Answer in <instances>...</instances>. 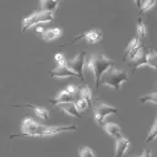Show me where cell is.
Masks as SVG:
<instances>
[{"instance_id": "1", "label": "cell", "mask_w": 157, "mask_h": 157, "mask_svg": "<svg viewBox=\"0 0 157 157\" xmlns=\"http://www.w3.org/2000/svg\"><path fill=\"white\" fill-rule=\"evenodd\" d=\"M112 66H114V61L112 59H109L108 56H105L104 54H99V53L91 54L85 60V69L93 72L97 88L99 86V80H101L102 75Z\"/></svg>"}, {"instance_id": "2", "label": "cell", "mask_w": 157, "mask_h": 157, "mask_svg": "<svg viewBox=\"0 0 157 157\" xmlns=\"http://www.w3.org/2000/svg\"><path fill=\"white\" fill-rule=\"evenodd\" d=\"M125 81H128V74L123 69L112 66L102 75L99 80V85L110 86L114 90H121V86Z\"/></svg>"}, {"instance_id": "3", "label": "cell", "mask_w": 157, "mask_h": 157, "mask_svg": "<svg viewBox=\"0 0 157 157\" xmlns=\"http://www.w3.org/2000/svg\"><path fill=\"white\" fill-rule=\"evenodd\" d=\"M54 18V12L52 11H39L34 12L31 16L26 17L22 22V32H26L29 27H33L39 23H45V22H52Z\"/></svg>"}, {"instance_id": "4", "label": "cell", "mask_w": 157, "mask_h": 157, "mask_svg": "<svg viewBox=\"0 0 157 157\" xmlns=\"http://www.w3.org/2000/svg\"><path fill=\"white\" fill-rule=\"evenodd\" d=\"M77 130L76 125H66V126H47L43 124H39L36 126V129L28 135V136H47V135H55L59 132H65V131H75Z\"/></svg>"}, {"instance_id": "5", "label": "cell", "mask_w": 157, "mask_h": 157, "mask_svg": "<svg viewBox=\"0 0 157 157\" xmlns=\"http://www.w3.org/2000/svg\"><path fill=\"white\" fill-rule=\"evenodd\" d=\"M85 60H86V54L85 52L78 53L74 59L66 63V66L74 71L81 80H83V70H85Z\"/></svg>"}, {"instance_id": "6", "label": "cell", "mask_w": 157, "mask_h": 157, "mask_svg": "<svg viewBox=\"0 0 157 157\" xmlns=\"http://www.w3.org/2000/svg\"><path fill=\"white\" fill-rule=\"evenodd\" d=\"M117 113H118L117 108H114L112 105H108V104H104V103H99L93 108L94 119L101 125H103V120H104L105 117H108L110 114H117Z\"/></svg>"}, {"instance_id": "7", "label": "cell", "mask_w": 157, "mask_h": 157, "mask_svg": "<svg viewBox=\"0 0 157 157\" xmlns=\"http://www.w3.org/2000/svg\"><path fill=\"white\" fill-rule=\"evenodd\" d=\"M142 48H144V44L141 43V40L137 37L136 38H132L131 42L129 43V45L125 49L124 60H134L139 55V53L141 52Z\"/></svg>"}, {"instance_id": "8", "label": "cell", "mask_w": 157, "mask_h": 157, "mask_svg": "<svg viewBox=\"0 0 157 157\" xmlns=\"http://www.w3.org/2000/svg\"><path fill=\"white\" fill-rule=\"evenodd\" d=\"M50 77H58V78H63V77H70V76H77L74 71H71L66 65H58L55 69H53L49 74Z\"/></svg>"}, {"instance_id": "9", "label": "cell", "mask_w": 157, "mask_h": 157, "mask_svg": "<svg viewBox=\"0 0 157 157\" xmlns=\"http://www.w3.org/2000/svg\"><path fill=\"white\" fill-rule=\"evenodd\" d=\"M103 130H104L108 135H110L112 137H114L115 140L124 137L123 134H121L120 126H119L118 124H115V123H105V124H103Z\"/></svg>"}, {"instance_id": "10", "label": "cell", "mask_w": 157, "mask_h": 157, "mask_svg": "<svg viewBox=\"0 0 157 157\" xmlns=\"http://www.w3.org/2000/svg\"><path fill=\"white\" fill-rule=\"evenodd\" d=\"M130 145V141L126 137H121L115 140V151H114V157H123L124 153L128 151Z\"/></svg>"}, {"instance_id": "11", "label": "cell", "mask_w": 157, "mask_h": 157, "mask_svg": "<svg viewBox=\"0 0 157 157\" xmlns=\"http://www.w3.org/2000/svg\"><path fill=\"white\" fill-rule=\"evenodd\" d=\"M74 101H75V94L67 92L66 90L61 91L55 98H52V99H50L52 104H54V105L61 104V103H69V102H74Z\"/></svg>"}, {"instance_id": "12", "label": "cell", "mask_w": 157, "mask_h": 157, "mask_svg": "<svg viewBox=\"0 0 157 157\" xmlns=\"http://www.w3.org/2000/svg\"><path fill=\"white\" fill-rule=\"evenodd\" d=\"M59 108H60L61 110H64L66 114H69V115H72V117H76V118H81V117H82L81 112L76 108V105H75L74 102L61 103V104H59Z\"/></svg>"}, {"instance_id": "13", "label": "cell", "mask_w": 157, "mask_h": 157, "mask_svg": "<svg viewBox=\"0 0 157 157\" xmlns=\"http://www.w3.org/2000/svg\"><path fill=\"white\" fill-rule=\"evenodd\" d=\"M102 37H103V34H102L101 31L93 29V31H90V32H85L82 39H85L87 44H94V43L99 42L102 39Z\"/></svg>"}, {"instance_id": "14", "label": "cell", "mask_w": 157, "mask_h": 157, "mask_svg": "<svg viewBox=\"0 0 157 157\" xmlns=\"http://www.w3.org/2000/svg\"><path fill=\"white\" fill-rule=\"evenodd\" d=\"M63 33V31L60 28H50V29H45L43 33H42V38L45 40V42H50L58 37H60Z\"/></svg>"}, {"instance_id": "15", "label": "cell", "mask_w": 157, "mask_h": 157, "mask_svg": "<svg viewBox=\"0 0 157 157\" xmlns=\"http://www.w3.org/2000/svg\"><path fill=\"white\" fill-rule=\"evenodd\" d=\"M26 105L29 107V108H32L38 118H42V119H44V120L49 119V112H48L47 108H44V107H38V105H34V104H26Z\"/></svg>"}, {"instance_id": "16", "label": "cell", "mask_w": 157, "mask_h": 157, "mask_svg": "<svg viewBox=\"0 0 157 157\" xmlns=\"http://www.w3.org/2000/svg\"><path fill=\"white\" fill-rule=\"evenodd\" d=\"M136 32H137V37L140 40H145L146 37H147V29H146V26L142 21L141 17L137 18V25H136Z\"/></svg>"}, {"instance_id": "17", "label": "cell", "mask_w": 157, "mask_h": 157, "mask_svg": "<svg viewBox=\"0 0 157 157\" xmlns=\"http://www.w3.org/2000/svg\"><path fill=\"white\" fill-rule=\"evenodd\" d=\"M146 65L157 70V53L152 49L146 53Z\"/></svg>"}, {"instance_id": "18", "label": "cell", "mask_w": 157, "mask_h": 157, "mask_svg": "<svg viewBox=\"0 0 157 157\" xmlns=\"http://www.w3.org/2000/svg\"><path fill=\"white\" fill-rule=\"evenodd\" d=\"M56 6H58V1L56 0H42L40 1L42 11H52V12H54Z\"/></svg>"}, {"instance_id": "19", "label": "cell", "mask_w": 157, "mask_h": 157, "mask_svg": "<svg viewBox=\"0 0 157 157\" xmlns=\"http://www.w3.org/2000/svg\"><path fill=\"white\" fill-rule=\"evenodd\" d=\"M80 97L86 99L90 104V107L92 105V96H91V91L88 90V86H83V87H80V92H78Z\"/></svg>"}, {"instance_id": "20", "label": "cell", "mask_w": 157, "mask_h": 157, "mask_svg": "<svg viewBox=\"0 0 157 157\" xmlns=\"http://www.w3.org/2000/svg\"><path fill=\"white\" fill-rule=\"evenodd\" d=\"M156 4V0H141V5H140V15L148 11L150 9H152Z\"/></svg>"}, {"instance_id": "21", "label": "cell", "mask_w": 157, "mask_h": 157, "mask_svg": "<svg viewBox=\"0 0 157 157\" xmlns=\"http://www.w3.org/2000/svg\"><path fill=\"white\" fill-rule=\"evenodd\" d=\"M156 137H157V117H156L155 123H153V125H152V128H151V130H150L148 136L145 139V142H151V141H153Z\"/></svg>"}, {"instance_id": "22", "label": "cell", "mask_w": 157, "mask_h": 157, "mask_svg": "<svg viewBox=\"0 0 157 157\" xmlns=\"http://www.w3.org/2000/svg\"><path fill=\"white\" fill-rule=\"evenodd\" d=\"M75 103V105H76V108L80 110V112H82V110H86L88 107H90V104H88V102L86 101V99H83V98H78L77 101H75L74 102Z\"/></svg>"}, {"instance_id": "23", "label": "cell", "mask_w": 157, "mask_h": 157, "mask_svg": "<svg viewBox=\"0 0 157 157\" xmlns=\"http://www.w3.org/2000/svg\"><path fill=\"white\" fill-rule=\"evenodd\" d=\"M141 103H146V102H151V103H156L157 104V93H148L141 97L140 99Z\"/></svg>"}, {"instance_id": "24", "label": "cell", "mask_w": 157, "mask_h": 157, "mask_svg": "<svg viewBox=\"0 0 157 157\" xmlns=\"http://www.w3.org/2000/svg\"><path fill=\"white\" fill-rule=\"evenodd\" d=\"M80 157H96L94 156V153H93V151L90 148V147H82L81 150H80Z\"/></svg>"}, {"instance_id": "25", "label": "cell", "mask_w": 157, "mask_h": 157, "mask_svg": "<svg viewBox=\"0 0 157 157\" xmlns=\"http://www.w3.org/2000/svg\"><path fill=\"white\" fill-rule=\"evenodd\" d=\"M54 59H55V61L58 63V65H66V60H65V58H64V55L63 54H55V56H54Z\"/></svg>"}, {"instance_id": "26", "label": "cell", "mask_w": 157, "mask_h": 157, "mask_svg": "<svg viewBox=\"0 0 157 157\" xmlns=\"http://www.w3.org/2000/svg\"><path fill=\"white\" fill-rule=\"evenodd\" d=\"M44 31H45V29H44L42 26H39V25H36V27H34V32H36V33H40V34H42Z\"/></svg>"}, {"instance_id": "27", "label": "cell", "mask_w": 157, "mask_h": 157, "mask_svg": "<svg viewBox=\"0 0 157 157\" xmlns=\"http://www.w3.org/2000/svg\"><path fill=\"white\" fill-rule=\"evenodd\" d=\"M139 157H151V150H144L142 155Z\"/></svg>"}, {"instance_id": "28", "label": "cell", "mask_w": 157, "mask_h": 157, "mask_svg": "<svg viewBox=\"0 0 157 157\" xmlns=\"http://www.w3.org/2000/svg\"><path fill=\"white\" fill-rule=\"evenodd\" d=\"M135 1V5L137 6V7H140V5H141V0H134Z\"/></svg>"}, {"instance_id": "29", "label": "cell", "mask_w": 157, "mask_h": 157, "mask_svg": "<svg viewBox=\"0 0 157 157\" xmlns=\"http://www.w3.org/2000/svg\"><path fill=\"white\" fill-rule=\"evenodd\" d=\"M40 1H42V0H40Z\"/></svg>"}, {"instance_id": "30", "label": "cell", "mask_w": 157, "mask_h": 157, "mask_svg": "<svg viewBox=\"0 0 157 157\" xmlns=\"http://www.w3.org/2000/svg\"><path fill=\"white\" fill-rule=\"evenodd\" d=\"M56 1H58V0H56Z\"/></svg>"}]
</instances>
